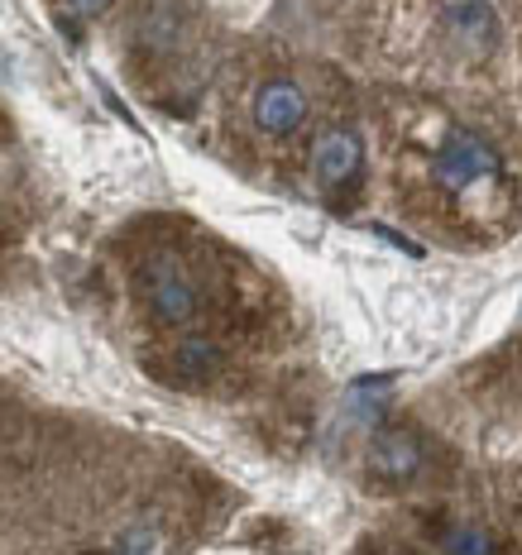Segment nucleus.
Instances as JSON below:
<instances>
[{
	"label": "nucleus",
	"mask_w": 522,
	"mask_h": 555,
	"mask_svg": "<svg viewBox=\"0 0 522 555\" xmlns=\"http://www.w3.org/2000/svg\"><path fill=\"white\" fill-rule=\"evenodd\" d=\"M432 178L446 192H466V188H474V182H484V178H498V154L484 144L480 134L456 130V134H446V144L436 149Z\"/></svg>",
	"instance_id": "1"
},
{
	"label": "nucleus",
	"mask_w": 522,
	"mask_h": 555,
	"mask_svg": "<svg viewBox=\"0 0 522 555\" xmlns=\"http://www.w3.org/2000/svg\"><path fill=\"white\" fill-rule=\"evenodd\" d=\"M144 302L154 307L158 321H168V326H188L196 317V287L192 278L178 269L173 259H158L154 269H144Z\"/></svg>",
	"instance_id": "2"
},
{
	"label": "nucleus",
	"mask_w": 522,
	"mask_h": 555,
	"mask_svg": "<svg viewBox=\"0 0 522 555\" xmlns=\"http://www.w3.org/2000/svg\"><path fill=\"white\" fill-rule=\"evenodd\" d=\"M303 120H307V96L297 82L273 77V82H264L254 91V125L264 134H293Z\"/></svg>",
	"instance_id": "3"
},
{
	"label": "nucleus",
	"mask_w": 522,
	"mask_h": 555,
	"mask_svg": "<svg viewBox=\"0 0 522 555\" xmlns=\"http://www.w3.org/2000/svg\"><path fill=\"white\" fill-rule=\"evenodd\" d=\"M359 164H365V144H359L355 130H327L311 144V172H317L321 188H341L351 182Z\"/></svg>",
	"instance_id": "4"
},
{
	"label": "nucleus",
	"mask_w": 522,
	"mask_h": 555,
	"mask_svg": "<svg viewBox=\"0 0 522 555\" xmlns=\"http://www.w3.org/2000/svg\"><path fill=\"white\" fill-rule=\"evenodd\" d=\"M374 474L384 483H408L417 469H422V446L412 441V436H403V431H384L374 441Z\"/></svg>",
	"instance_id": "5"
},
{
	"label": "nucleus",
	"mask_w": 522,
	"mask_h": 555,
	"mask_svg": "<svg viewBox=\"0 0 522 555\" xmlns=\"http://www.w3.org/2000/svg\"><path fill=\"white\" fill-rule=\"evenodd\" d=\"M173 364H178L182 374H216L220 350L206 335H188V340H178V350H173Z\"/></svg>",
	"instance_id": "6"
},
{
	"label": "nucleus",
	"mask_w": 522,
	"mask_h": 555,
	"mask_svg": "<svg viewBox=\"0 0 522 555\" xmlns=\"http://www.w3.org/2000/svg\"><path fill=\"white\" fill-rule=\"evenodd\" d=\"M441 15H446L450 25H460L466 34H484V29H494V10H489V5H446Z\"/></svg>",
	"instance_id": "7"
},
{
	"label": "nucleus",
	"mask_w": 522,
	"mask_h": 555,
	"mask_svg": "<svg viewBox=\"0 0 522 555\" xmlns=\"http://www.w3.org/2000/svg\"><path fill=\"white\" fill-rule=\"evenodd\" d=\"M446 551H450V555H494L489 537H484L480 527H456V531L446 537Z\"/></svg>",
	"instance_id": "8"
},
{
	"label": "nucleus",
	"mask_w": 522,
	"mask_h": 555,
	"mask_svg": "<svg viewBox=\"0 0 522 555\" xmlns=\"http://www.w3.org/2000/svg\"><path fill=\"white\" fill-rule=\"evenodd\" d=\"M374 235H379V240H389V245H398L403 254H412V259H422V245H412V240H403L398 230H384V225H374Z\"/></svg>",
	"instance_id": "9"
}]
</instances>
